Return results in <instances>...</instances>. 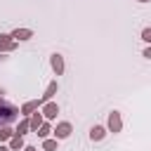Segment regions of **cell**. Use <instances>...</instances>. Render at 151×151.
Returning <instances> with one entry per match:
<instances>
[{"label": "cell", "mask_w": 151, "mask_h": 151, "mask_svg": "<svg viewBox=\"0 0 151 151\" xmlns=\"http://www.w3.org/2000/svg\"><path fill=\"white\" fill-rule=\"evenodd\" d=\"M109 130H111L113 134L123 130V120H120V113H118V111H111V113H109Z\"/></svg>", "instance_id": "2"}, {"label": "cell", "mask_w": 151, "mask_h": 151, "mask_svg": "<svg viewBox=\"0 0 151 151\" xmlns=\"http://www.w3.org/2000/svg\"><path fill=\"white\" fill-rule=\"evenodd\" d=\"M42 118L45 116H40V113H31V130H38L42 125Z\"/></svg>", "instance_id": "11"}, {"label": "cell", "mask_w": 151, "mask_h": 151, "mask_svg": "<svg viewBox=\"0 0 151 151\" xmlns=\"http://www.w3.org/2000/svg\"><path fill=\"white\" fill-rule=\"evenodd\" d=\"M142 40L151 42V28H144V31H142Z\"/></svg>", "instance_id": "17"}, {"label": "cell", "mask_w": 151, "mask_h": 151, "mask_svg": "<svg viewBox=\"0 0 151 151\" xmlns=\"http://www.w3.org/2000/svg\"><path fill=\"white\" fill-rule=\"evenodd\" d=\"M57 113H59V106H57L54 101H47V104L42 106V116H45L47 120H52V118H57Z\"/></svg>", "instance_id": "5"}, {"label": "cell", "mask_w": 151, "mask_h": 151, "mask_svg": "<svg viewBox=\"0 0 151 151\" xmlns=\"http://www.w3.org/2000/svg\"><path fill=\"white\" fill-rule=\"evenodd\" d=\"M9 149H24V134H14L9 142Z\"/></svg>", "instance_id": "12"}, {"label": "cell", "mask_w": 151, "mask_h": 151, "mask_svg": "<svg viewBox=\"0 0 151 151\" xmlns=\"http://www.w3.org/2000/svg\"><path fill=\"white\" fill-rule=\"evenodd\" d=\"M9 35H12L14 40H31V38H33V31H31V28H14Z\"/></svg>", "instance_id": "4"}, {"label": "cell", "mask_w": 151, "mask_h": 151, "mask_svg": "<svg viewBox=\"0 0 151 151\" xmlns=\"http://www.w3.org/2000/svg\"><path fill=\"white\" fill-rule=\"evenodd\" d=\"M68 134H71V123H59L54 127V137L57 139H66Z\"/></svg>", "instance_id": "6"}, {"label": "cell", "mask_w": 151, "mask_h": 151, "mask_svg": "<svg viewBox=\"0 0 151 151\" xmlns=\"http://www.w3.org/2000/svg\"><path fill=\"white\" fill-rule=\"evenodd\" d=\"M17 47V40L7 33H0V52H12Z\"/></svg>", "instance_id": "3"}, {"label": "cell", "mask_w": 151, "mask_h": 151, "mask_svg": "<svg viewBox=\"0 0 151 151\" xmlns=\"http://www.w3.org/2000/svg\"><path fill=\"white\" fill-rule=\"evenodd\" d=\"M42 149H45V151H57V139H45Z\"/></svg>", "instance_id": "16"}, {"label": "cell", "mask_w": 151, "mask_h": 151, "mask_svg": "<svg viewBox=\"0 0 151 151\" xmlns=\"http://www.w3.org/2000/svg\"><path fill=\"white\" fill-rule=\"evenodd\" d=\"M28 130H31V120H21L19 127H17V134H26Z\"/></svg>", "instance_id": "14"}, {"label": "cell", "mask_w": 151, "mask_h": 151, "mask_svg": "<svg viewBox=\"0 0 151 151\" xmlns=\"http://www.w3.org/2000/svg\"><path fill=\"white\" fill-rule=\"evenodd\" d=\"M50 132H52V127H50L47 123H42V125H40L38 130H35V134H38V137H42V139H45V137H47Z\"/></svg>", "instance_id": "13"}, {"label": "cell", "mask_w": 151, "mask_h": 151, "mask_svg": "<svg viewBox=\"0 0 151 151\" xmlns=\"http://www.w3.org/2000/svg\"><path fill=\"white\" fill-rule=\"evenodd\" d=\"M144 57H146V59H151V47H146V50H144Z\"/></svg>", "instance_id": "18"}, {"label": "cell", "mask_w": 151, "mask_h": 151, "mask_svg": "<svg viewBox=\"0 0 151 151\" xmlns=\"http://www.w3.org/2000/svg\"><path fill=\"white\" fill-rule=\"evenodd\" d=\"M50 64H52V68H54V73H57V76H61V73H64V59H61V54H52Z\"/></svg>", "instance_id": "7"}, {"label": "cell", "mask_w": 151, "mask_h": 151, "mask_svg": "<svg viewBox=\"0 0 151 151\" xmlns=\"http://www.w3.org/2000/svg\"><path fill=\"white\" fill-rule=\"evenodd\" d=\"M0 151H12V149L9 146H0Z\"/></svg>", "instance_id": "19"}, {"label": "cell", "mask_w": 151, "mask_h": 151, "mask_svg": "<svg viewBox=\"0 0 151 151\" xmlns=\"http://www.w3.org/2000/svg\"><path fill=\"white\" fill-rule=\"evenodd\" d=\"M139 2H149V0H139Z\"/></svg>", "instance_id": "21"}, {"label": "cell", "mask_w": 151, "mask_h": 151, "mask_svg": "<svg viewBox=\"0 0 151 151\" xmlns=\"http://www.w3.org/2000/svg\"><path fill=\"white\" fill-rule=\"evenodd\" d=\"M104 134H106V130H104L101 125H94V127L90 130V139H92V142H99V139H104Z\"/></svg>", "instance_id": "9"}, {"label": "cell", "mask_w": 151, "mask_h": 151, "mask_svg": "<svg viewBox=\"0 0 151 151\" xmlns=\"http://www.w3.org/2000/svg\"><path fill=\"white\" fill-rule=\"evenodd\" d=\"M54 94H57V83H50V87H47V92L42 94V99H40V101L45 104V101H50V99H52Z\"/></svg>", "instance_id": "10"}, {"label": "cell", "mask_w": 151, "mask_h": 151, "mask_svg": "<svg viewBox=\"0 0 151 151\" xmlns=\"http://www.w3.org/2000/svg\"><path fill=\"white\" fill-rule=\"evenodd\" d=\"M24 151H35V149L33 146H24Z\"/></svg>", "instance_id": "20"}, {"label": "cell", "mask_w": 151, "mask_h": 151, "mask_svg": "<svg viewBox=\"0 0 151 151\" xmlns=\"http://www.w3.org/2000/svg\"><path fill=\"white\" fill-rule=\"evenodd\" d=\"M14 134H17V132H12L7 125H2V127H0V139H9V137H14Z\"/></svg>", "instance_id": "15"}, {"label": "cell", "mask_w": 151, "mask_h": 151, "mask_svg": "<svg viewBox=\"0 0 151 151\" xmlns=\"http://www.w3.org/2000/svg\"><path fill=\"white\" fill-rule=\"evenodd\" d=\"M17 118H19V109L12 106V104H7L2 99V94H0V127L7 125V123H12V120H17Z\"/></svg>", "instance_id": "1"}, {"label": "cell", "mask_w": 151, "mask_h": 151, "mask_svg": "<svg viewBox=\"0 0 151 151\" xmlns=\"http://www.w3.org/2000/svg\"><path fill=\"white\" fill-rule=\"evenodd\" d=\"M38 106H42V101H40V99H33V101H26V104L21 106V113H24V116H31V113H33V111H35Z\"/></svg>", "instance_id": "8"}]
</instances>
